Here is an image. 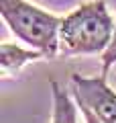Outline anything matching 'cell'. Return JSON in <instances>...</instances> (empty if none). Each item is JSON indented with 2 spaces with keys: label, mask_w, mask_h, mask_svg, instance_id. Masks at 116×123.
Returning a JSON list of instances; mask_svg holds the SVG:
<instances>
[{
  "label": "cell",
  "mask_w": 116,
  "mask_h": 123,
  "mask_svg": "<svg viewBox=\"0 0 116 123\" xmlns=\"http://www.w3.org/2000/svg\"><path fill=\"white\" fill-rule=\"evenodd\" d=\"M114 68H116V66H114Z\"/></svg>",
  "instance_id": "cell-8"
},
{
  "label": "cell",
  "mask_w": 116,
  "mask_h": 123,
  "mask_svg": "<svg viewBox=\"0 0 116 123\" xmlns=\"http://www.w3.org/2000/svg\"><path fill=\"white\" fill-rule=\"evenodd\" d=\"M114 35V18L104 0H90L63 17L59 27L61 55L104 53Z\"/></svg>",
  "instance_id": "cell-1"
},
{
  "label": "cell",
  "mask_w": 116,
  "mask_h": 123,
  "mask_svg": "<svg viewBox=\"0 0 116 123\" xmlns=\"http://www.w3.org/2000/svg\"><path fill=\"white\" fill-rule=\"evenodd\" d=\"M114 66H116V18H114V35H112V41L108 45V49L102 53V76L108 78V72Z\"/></svg>",
  "instance_id": "cell-6"
},
{
  "label": "cell",
  "mask_w": 116,
  "mask_h": 123,
  "mask_svg": "<svg viewBox=\"0 0 116 123\" xmlns=\"http://www.w3.org/2000/svg\"><path fill=\"white\" fill-rule=\"evenodd\" d=\"M71 94L77 107L94 113L102 123H116V92L108 86L106 76H71Z\"/></svg>",
  "instance_id": "cell-3"
},
{
  "label": "cell",
  "mask_w": 116,
  "mask_h": 123,
  "mask_svg": "<svg viewBox=\"0 0 116 123\" xmlns=\"http://www.w3.org/2000/svg\"><path fill=\"white\" fill-rule=\"evenodd\" d=\"M79 111H82V115H84V119H86V123H102L98 117H96L94 113H90L88 109H84V107H79Z\"/></svg>",
  "instance_id": "cell-7"
},
{
  "label": "cell",
  "mask_w": 116,
  "mask_h": 123,
  "mask_svg": "<svg viewBox=\"0 0 116 123\" xmlns=\"http://www.w3.org/2000/svg\"><path fill=\"white\" fill-rule=\"evenodd\" d=\"M51 94H53V115L51 123H77V109L71 94L59 86L53 80L51 82Z\"/></svg>",
  "instance_id": "cell-5"
},
{
  "label": "cell",
  "mask_w": 116,
  "mask_h": 123,
  "mask_svg": "<svg viewBox=\"0 0 116 123\" xmlns=\"http://www.w3.org/2000/svg\"><path fill=\"white\" fill-rule=\"evenodd\" d=\"M43 57L45 55L41 51H37V49H22V47L12 45V43H2L0 45V68H2V74L4 76L16 74L26 64L43 60Z\"/></svg>",
  "instance_id": "cell-4"
},
{
  "label": "cell",
  "mask_w": 116,
  "mask_h": 123,
  "mask_svg": "<svg viewBox=\"0 0 116 123\" xmlns=\"http://www.w3.org/2000/svg\"><path fill=\"white\" fill-rule=\"evenodd\" d=\"M0 12L8 29L29 47L49 60L59 53V27L63 18L26 0H0Z\"/></svg>",
  "instance_id": "cell-2"
}]
</instances>
